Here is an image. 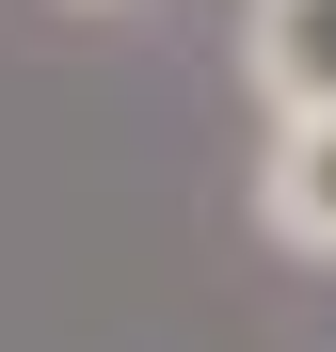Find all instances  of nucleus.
<instances>
[{
  "instance_id": "obj_2",
  "label": "nucleus",
  "mask_w": 336,
  "mask_h": 352,
  "mask_svg": "<svg viewBox=\"0 0 336 352\" xmlns=\"http://www.w3.org/2000/svg\"><path fill=\"white\" fill-rule=\"evenodd\" d=\"M240 80L256 112H336V0H240Z\"/></svg>"
},
{
  "instance_id": "obj_1",
  "label": "nucleus",
  "mask_w": 336,
  "mask_h": 352,
  "mask_svg": "<svg viewBox=\"0 0 336 352\" xmlns=\"http://www.w3.org/2000/svg\"><path fill=\"white\" fill-rule=\"evenodd\" d=\"M256 241L336 272V112H272V144H256Z\"/></svg>"
},
{
  "instance_id": "obj_3",
  "label": "nucleus",
  "mask_w": 336,
  "mask_h": 352,
  "mask_svg": "<svg viewBox=\"0 0 336 352\" xmlns=\"http://www.w3.org/2000/svg\"><path fill=\"white\" fill-rule=\"evenodd\" d=\"M65 16H144V0H65Z\"/></svg>"
}]
</instances>
